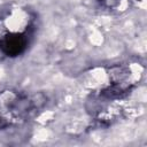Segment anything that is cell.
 <instances>
[{
    "mask_svg": "<svg viewBox=\"0 0 147 147\" xmlns=\"http://www.w3.org/2000/svg\"><path fill=\"white\" fill-rule=\"evenodd\" d=\"M0 103H2L13 115L28 117L31 113L44 107L46 98L41 93L28 96L13 91H5L0 96Z\"/></svg>",
    "mask_w": 147,
    "mask_h": 147,
    "instance_id": "6da1fadb",
    "label": "cell"
},
{
    "mask_svg": "<svg viewBox=\"0 0 147 147\" xmlns=\"http://www.w3.org/2000/svg\"><path fill=\"white\" fill-rule=\"evenodd\" d=\"M8 125H9V122H8L6 118H3V117H1V116H0V130L6 129Z\"/></svg>",
    "mask_w": 147,
    "mask_h": 147,
    "instance_id": "277c9868",
    "label": "cell"
},
{
    "mask_svg": "<svg viewBox=\"0 0 147 147\" xmlns=\"http://www.w3.org/2000/svg\"><path fill=\"white\" fill-rule=\"evenodd\" d=\"M28 37L25 33L13 32L0 38V51L7 56H17L28 47Z\"/></svg>",
    "mask_w": 147,
    "mask_h": 147,
    "instance_id": "7a4b0ae2",
    "label": "cell"
},
{
    "mask_svg": "<svg viewBox=\"0 0 147 147\" xmlns=\"http://www.w3.org/2000/svg\"><path fill=\"white\" fill-rule=\"evenodd\" d=\"M119 0H96V2H99L100 6L106 7V8H113L118 3Z\"/></svg>",
    "mask_w": 147,
    "mask_h": 147,
    "instance_id": "3957f363",
    "label": "cell"
}]
</instances>
